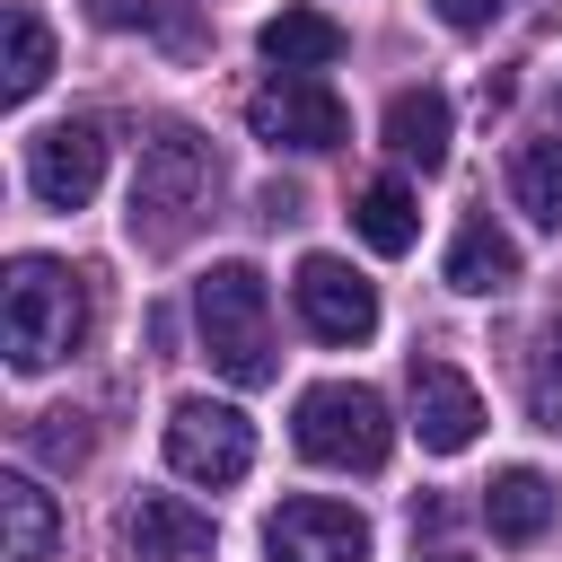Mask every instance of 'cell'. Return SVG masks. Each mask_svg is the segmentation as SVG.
I'll list each match as a JSON object with an SVG mask.
<instances>
[{
    "label": "cell",
    "instance_id": "obj_1",
    "mask_svg": "<svg viewBox=\"0 0 562 562\" xmlns=\"http://www.w3.org/2000/svg\"><path fill=\"white\" fill-rule=\"evenodd\" d=\"M0 334H9V369L18 378L70 360L88 342V272H70L53 255H18L9 263V299H0Z\"/></svg>",
    "mask_w": 562,
    "mask_h": 562
},
{
    "label": "cell",
    "instance_id": "obj_2",
    "mask_svg": "<svg viewBox=\"0 0 562 562\" xmlns=\"http://www.w3.org/2000/svg\"><path fill=\"white\" fill-rule=\"evenodd\" d=\"M193 325H202V351L228 386H272V290L255 263H211L193 281Z\"/></svg>",
    "mask_w": 562,
    "mask_h": 562
},
{
    "label": "cell",
    "instance_id": "obj_3",
    "mask_svg": "<svg viewBox=\"0 0 562 562\" xmlns=\"http://www.w3.org/2000/svg\"><path fill=\"white\" fill-rule=\"evenodd\" d=\"M290 439L307 465H334V474H378L386 448H395V422L378 404V386H351V378H325L299 395L290 413Z\"/></svg>",
    "mask_w": 562,
    "mask_h": 562
},
{
    "label": "cell",
    "instance_id": "obj_4",
    "mask_svg": "<svg viewBox=\"0 0 562 562\" xmlns=\"http://www.w3.org/2000/svg\"><path fill=\"white\" fill-rule=\"evenodd\" d=\"M202 202H211V149H202L193 132H158V140L140 149L123 228H132V246H176Z\"/></svg>",
    "mask_w": 562,
    "mask_h": 562
},
{
    "label": "cell",
    "instance_id": "obj_5",
    "mask_svg": "<svg viewBox=\"0 0 562 562\" xmlns=\"http://www.w3.org/2000/svg\"><path fill=\"white\" fill-rule=\"evenodd\" d=\"M167 465L184 474V483H246V465H255V422L237 413V404H211V395H184L176 413H167Z\"/></svg>",
    "mask_w": 562,
    "mask_h": 562
},
{
    "label": "cell",
    "instance_id": "obj_6",
    "mask_svg": "<svg viewBox=\"0 0 562 562\" xmlns=\"http://www.w3.org/2000/svg\"><path fill=\"white\" fill-rule=\"evenodd\" d=\"M246 132L272 140V149H307L316 158V149H342L351 114H342V97L325 79H272V88L246 97Z\"/></svg>",
    "mask_w": 562,
    "mask_h": 562
},
{
    "label": "cell",
    "instance_id": "obj_7",
    "mask_svg": "<svg viewBox=\"0 0 562 562\" xmlns=\"http://www.w3.org/2000/svg\"><path fill=\"white\" fill-rule=\"evenodd\" d=\"M263 553L272 562H369V518L351 501H325V492H299L263 518Z\"/></svg>",
    "mask_w": 562,
    "mask_h": 562
},
{
    "label": "cell",
    "instance_id": "obj_8",
    "mask_svg": "<svg viewBox=\"0 0 562 562\" xmlns=\"http://www.w3.org/2000/svg\"><path fill=\"white\" fill-rule=\"evenodd\" d=\"M97 184H105V123L70 114V123H53V132L26 140V193L44 211H79Z\"/></svg>",
    "mask_w": 562,
    "mask_h": 562
},
{
    "label": "cell",
    "instance_id": "obj_9",
    "mask_svg": "<svg viewBox=\"0 0 562 562\" xmlns=\"http://www.w3.org/2000/svg\"><path fill=\"white\" fill-rule=\"evenodd\" d=\"M290 299H299V316H307L316 342H369V334H378V290H369L342 255H307V263L290 272Z\"/></svg>",
    "mask_w": 562,
    "mask_h": 562
},
{
    "label": "cell",
    "instance_id": "obj_10",
    "mask_svg": "<svg viewBox=\"0 0 562 562\" xmlns=\"http://www.w3.org/2000/svg\"><path fill=\"white\" fill-rule=\"evenodd\" d=\"M413 439H422L430 457H457V448L483 439V395H474L465 369H448V360H413Z\"/></svg>",
    "mask_w": 562,
    "mask_h": 562
},
{
    "label": "cell",
    "instance_id": "obj_11",
    "mask_svg": "<svg viewBox=\"0 0 562 562\" xmlns=\"http://www.w3.org/2000/svg\"><path fill=\"white\" fill-rule=\"evenodd\" d=\"M123 544L140 562H202L211 553V518L193 501H176V492H140L132 518H123Z\"/></svg>",
    "mask_w": 562,
    "mask_h": 562
},
{
    "label": "cell",
    "instance_id": "obj_12",
    "mask_svg": "<svg viewBox=\"0 0 562 562\" xmlns=\"http://www.w3.org/2000/svg\"><path fill=\"white\" fill-rule=\"evenodd\" d=\"M448 132H457V114H448L439 88H395V97H386V149H395L404 167L439 176V167H448Z\"/></svg>",
    "mask_w": 562,
    "mask_h": 562
},
{
    "label": "cell",
    "instance_id": "obj_13",
    "mask_svg": "<svg viewBox=\"0 0 562 562\" xmlns=\"http://www.w3.org/2000/svg\"><path fill=\"white\" fill-rule=\"evenodd\" d=\"M263 61L281 70V79H316V70H334L342 61V26L325 18V9H281V18H263Z\"/></svg>",
    "mask_w": 562,
    "mask_h": 562
},
{
    "label": "cell",
    "instance_id": "obj_14",
    "mask_svg": "<svg viewBox=\"0 0 562 562\" xmlns=\"http://www.w3.org/2000/svg\"><path fill=\"white\" fill-rule=\"evenodd\" d=\"M61 536V509L35 474H0V562H44Z\"/></svg>",
    "mask_w": 562,
    "mask_h": 562
},
{
    "label": "cell",
    "instance_id": "obj_15",
    "mask_svg": "<svg viewBox=\"0 0 562 562\" xmlns=\"http://www.w3.org/2000/svg\"><path fill=\"white\" fill-rule=\"evenodd\" d=\"M518 281V246L474 211L465 228H457V246H448V290H465V299H492V290H509Z\"/></svg>",
    "mask_w": 562,
    "mask_h": 562
},
{
    "label": "cell",
    "instance_id": "obj_16",
    "mask_svg": "<svg viewBox=\"0 0 562 562\" xmlns=\"http://www.w3.org/2000/svg\"><path fill=\"white\" fill-rule=\"evenodd\" d=\"M483 518H492V536H501V544H536V536L553 527V483H544L536 465H509V474H492Z\"/></svg>",
    "mask_w": 562,
    "mask_h": 562
},
{
    "label": "cell",
    "instance_id": "obj_17",
    "mask_svg": "<svg viewBox=\"0 0 562 562\" xmlns=\"http://www.w3.org/2000/svg\"><path fill=\"white\" fill-rule=\"evenodd\" d=\"M0 26H9V61H0V97L9 105H26L44 79H53V26L35 18V0H9L0 9Z\"/></svg>",
    "mask_w": 562,
    "mask_h": 562
},
{
    "label": "cell",
    "instance_id": "obj_18",
    "mask_svg": "<svg viewBox=\"0 0 562 562\" xmlns=\"http://www.w3.org/2000/svg\"><path fill=\"white\" fill-rule=\"evenodd\" d=\"M351 228H360V246H369V255H404V246L422 237V211H413V193H404L395 176H378V184H360Z\"/></svg>",
    "mask_w": 562,
    "mask_h": 562
},
{
    "label": "cell",
    "instance_id": "obj_19",
    "mask_svg": "<svg viewBox=\"0 0 562 562\" xmlns=\"http://www.w3.org/2000/svg\"><path fill=\"white\" fill-rule=\"evenodd\" d=\"M509 202L536 228H562V140H518L509 149Z\"/></svg>",
    "mask_w": 562,
    "mask_h": 562
},
{
    "label": "cell",
    "instance_id": "obj_20",
    "mask_svg": "<svg viewBox=\"0 0 562 562\" xmlns=\"http://www.w3.org/2000/svg\"><path fill=\"white\" fill-rule=\"evenodd\" d=\"M527 404H536V430L562 439V316L544 325V351H536V378H527Z\"/></svg>",
    "mask_w": 562,
    "mask_h": 562
},
{
    "label": "cell",
    "instance_id": "obj_21",
    "mask_svg": "<svg viewBox=\"0 0 562 562\" xmlns=\"http://www.w3.org/2000/svg\"><path fill=\"white\" fill-rule=\"evenodd\" d=\"M88 18L114 26V35H132V26H140V35H167V44L184 35V18H176L167 0H88Z\"/></svg>",
    "mask_w": 562,
    "mask_h": 562
},
{
    "label": "cell",
    "instance_id": "obj_22",
    "mask_svg": "<svg viewBox=\"0 0 562 562\" xmlns=\"http://www.w3.org/2000/svg\"><path fill=\"white\" fill-rule=\"evenodd\" d=\"M35 448H44L53 465H79V457H88V430H79V413H44V422H35Z\"/></svg>",
    "mask_w": 562,
    "mask_h": 562
},
{
    "label": "cell",
    "instance_id": "obj_23",
    "mask_svg": "<svg viewBox=\"0 0 562 562\" xmlns=\"http://www.w3.org/2000/svg\"><path fill=\"white\" fill-rule=\"evenodd\" d=\"M439 18H448L457 35H483V26L501 18V0H439Z\"/></svg>",
    "mask_w": 562,
    "mask_h": 562
},
{
    "label": "cell",
    "instance_id": "obj_24",
    "mask_svg": "<svg viewBox=\"0 0 562 562\" xmlns=\"http://www.w3.org/2000/svg\"><path fill=\"white\" fill-rule=\"evenodd\" d=\"M430 562H457V553H430Z\"/></svg>",
    "mask_w": 562,
    "mask_h": 562
}]
</instances>
